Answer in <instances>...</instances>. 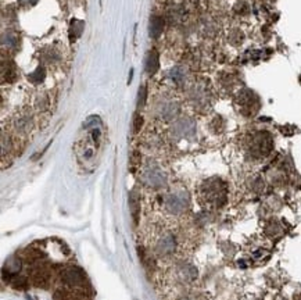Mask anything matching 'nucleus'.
I'll return each instance as SVG.
<instances>
[{
    "mask_svg": "<svg viewBox=\"0 0 301 300\" xmlns=\"http://www.w3.org/2000/svg\"><path fill=\"white\" fill-rule=\"evenodd\" d=\"M228 196L226 185L221 179H209L201 186V199L210 207L224 206Z\"/></svg>",
    "mask_w": 301,
    "mask_h": 300,
    "instance_id": "nucleus-1",
    "label": "nucleus"
},
{
    "mask_svg": "<svg viewBox=\"0 0 301 300\" xmlns=\"http://www.w3.org/2000/svg\"><path fill=\"white\" fill-rule=\"evenodd\" d=\"M248 150L254 157H264L272 150V138L268 132H257L248 142Z\"/></svg>",
    "mask_w": 301,
    "mask_h": 300,
    "instance_id": "nucleus-2",
    "label": "nucleus"
},
{
    "mask_svg": "<svg viewBox=\"0 0 301 300\" xmlns=\"http://www.w3.org/2000/svg\"><path fill=\"white\" fill-rule=\"evenodd\" d=\"M187 204H189V196L183 191H175L165 196V208L170 213L181 214L185 211Z\"/></svg>",
    "mask_w": 301,
    "mask_h": 300,
    "instance_id": "nucleus-3",
    "label": "nucleus"
},
{
    "mask_svg": "<svg viewBox=\"0 0 301 300\" xmlns=\"http://www.w3.org/2000/svg\"><path fill=\"white\" fill-rule=\"evenodd\" d=\"M143 181L149 186L158 188V186H162V185L165 184V175L162 174L160 167H157L154 164H150L143 171Z\"/></svg>",
    "mask_w": 301,
    "mask_h": 300,
    "instance_id": "nucleus-4",
    "label": "nucleus"
},
{
    "mask_svg": "<svg viewBox=\"0 0 301 300\" xmlns=\"http://www.w3.org/2000/svg\"><path fill=\"white\" fill-rule=\"evenodd\" d=\"M172 132L177 135V136H182V138H187L190 135L194 133V124L193 121L187 120V118H183L181 121H178L175 124V127L172 128Z\"/></svg>",
    "mask_w": 301,
    "mask_h": 300,
    "instance_id": "nucleus-5",
    "label": "nucleus"
},
{
    "mask_svg": "<svg viewBox=\"0 0 301 300\" xmlns=\"http://www.w3.org/2000/svg\"><path fill=\"white\" fill-rule=\"evenodd\" d=\"M84 279H85L84 272L79 268H77V267H70V268L64 271V281L68 282V284H81V282H84Z\"/></svg>",
    "mask_w": 301,
    "mask_h": 300,
    "instance_id": "nucleus-6",
    "label": "nucleus"
},
{
    "mask_svg": "<svg viewBox=\"0 0 301 300\" xmlns=\"http://www.w3.org/2000/svg\"><path fill=\"white\" fill-rule=\"evenodd\" d=\"M174 249H175V240H174V238L171 235L164 236L160 240L158 246H157V250H158L160 254H170L174 252Z\"/></svg>",
    "mask_w": 301,
    "mask_h": 300,
    "instance_id": "nucleus-7",
    "label": "nucleus"
},
{
    "mask_svg": "<svg viewBox=\"0 0 301 300\" xmlns=\"http://www.w3.org/2000/svg\"><path fill=\"white\" fill-rule=\"evenodd\" d=\"M162 28H164V20L158 16L153 17L150 21V36L157 38L162 32Z\"/></svg>",
    "mask_w": 301,
    "mask_h": 300,
    "instance_id": "nucleus-8",
    "label": "nucleus"
},
{
    "mask_svg": "<svg viewBox=\"0 0 301 300\" xmlns=\"http://www.w3.org/2000/svg\"><path fill=\"white\" fill-rule=\"evenodd\" d=\"M158 68V54L155 50L150 52L146 60V71L149 74H154Z\"/></svg>",
    "mask_w": 301,
    "mask_h": 300,
    "instance_id": "nucleus-9",
    "label": "nucleus"
},
{
    "mask_svg": "<svg viewBox=\"0 0 301 300\" xmlns=\"http://www.w3.org/2000/svg\"><path fill=\"white\" fill-rule=\"evenodd\" d=\"M138 196L136 193H131V207H132V216L135 218V223H138V213H139V203H138Z\"/></svg>",
    "mask_w": 301,
    "mask_h": 300,
    "instance_id": "nucleus-10",
    "label": "nucleus"
},
{
    "mask_svg": "<svg viewBox=\"0 0 301 300\" xmlns=\"http://www.w3.org/2000/svg\"><path fill=\"white\" fill-rule=\"evenodd\" d=\"M171 77H172V79H175L177 82H179V81H182L183 79V71L181 68H175L171 71Z\"/></svg>",
    "mask_w": 301,
    "mask_h": 300,
    "instance_id": "nucleus-11",
    "label": "nucleus"
},
{
    "mask_svg": "<svg viewBox=\"0 0 301 300\" xmlns=\"http://www.w3.org/2000/svg\"><path fill=\"white\" fill-rule=\"evenodd\" d=\"M140 127H142V117L136 116L135 117V132L139 131Z\"/></svg>",
    "mask_w": 301,
    "mask_h": 300,
    "instance_id": "nucleus-12",
    "label": "nucleus"
},
{
    "mask_svg": "<svg viewBox=\"0 0 301 300\" xmlns=\"http://www.w3.org/2000/svg\"><path fill=\"white\" fill-rule=\"evenodd\" d=\"M21 1V4H24V6H32V4H35L38 0H20Z\"/></svg>",
    "mask_w": 301,
    "mask_h": 300,
    "instance_id": "nucleus-13",
    "label": "nucleus"
},
{
    "mask_svg": "<svg viewBox=\"0 0 301 300\" xmlns=\"http://www.w3.org/2000/svg\"><path fill=\"white\" fill-rule=\"evenodd\" d=\"M185 300H200L199 298H186Z\"/></svg>",
    "mask_w": 301,
    "mask_h": 300,
    "instance_id": "nucleus-14",
    "label": "nucleus"
},
{
    "mask_svg": "<svg viewBox=\"0 0 301 300\" xmlns=\"http://www.w3.org/2000/svg\"><path fill=\"white\" fill-rule=\"evenodd\" d=\"M300 300H301V299H300Z\"/></svg>",
    "mask_w": 301,
    "mask_h": 300,
    "instance_id": "nucleus-15",
    "label": "nucleus"
}]
</instances>
